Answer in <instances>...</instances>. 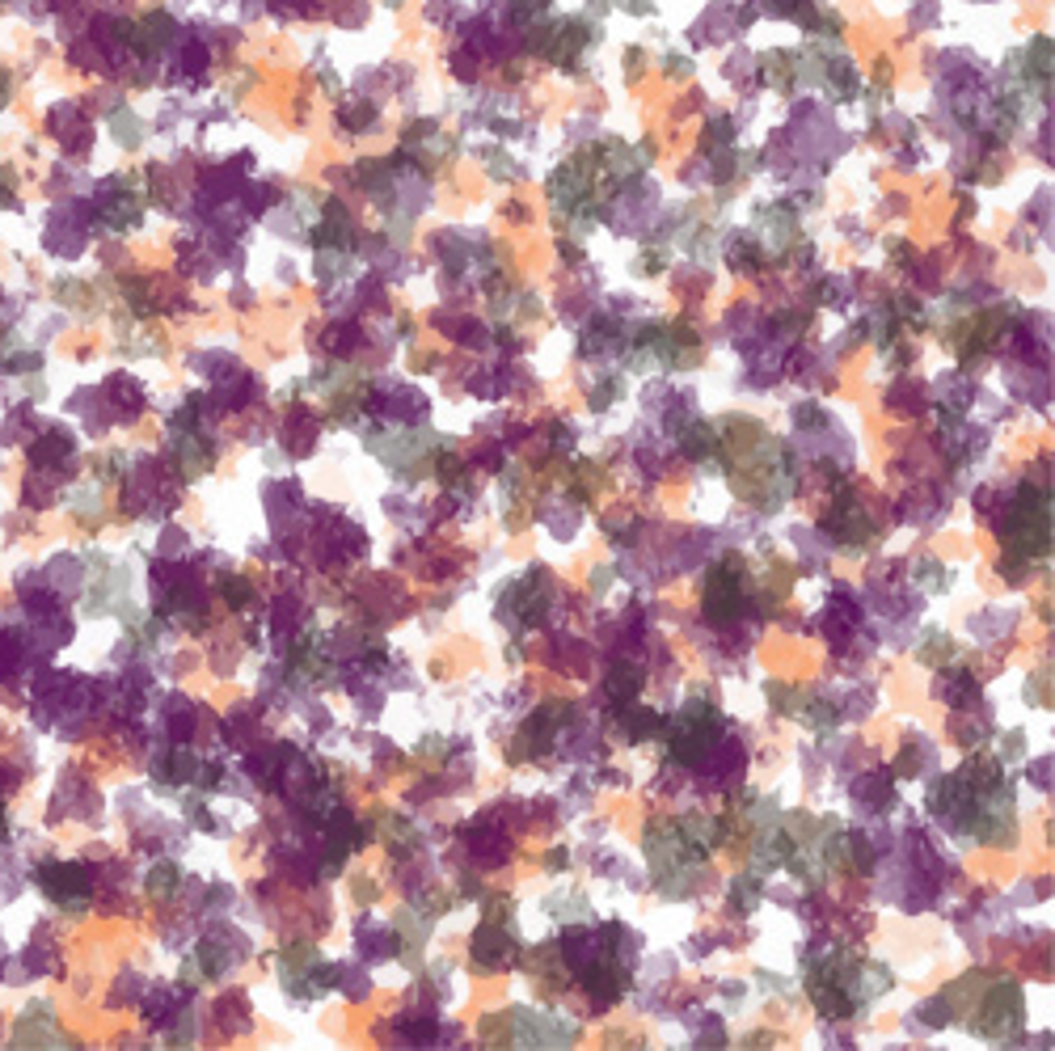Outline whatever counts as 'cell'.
<instances>
[{"label": "cell", "mask_w": 1055, "mask_h": 1051, "mask_svg": "<svg viewBox=\"0 0 1055 1051\" xmlns=\"http://www.w3.org/2000/svg\"><path fill=\"white\" fill-rule=\"evenodd\" d=\"M39 883L47 887V896H51V899L85 896V892L93 887V883H89V870H80V866H60V861L42 866V870H39Z\"/></svg>", "instance_id": "6da1fadb"}, {"label": "cell", "mask_w": 1055, "mask_h": 1051, "mask_svg": "<svg viewBox=\"0 0 1055 1051\" xmlns=\"http://www.w3.org/2000/svg\"><path fill=\"white\" fill-rule=\"evenodd\" d=\"M743 595H739V571L731 575V571H718L713 579H709V617L713 621H731L735 613H739Z\"/></svg>", "instance_id": "7a4b0ae2"}, {"label": "cell", "mask_w": 1055, "mask_h": 1051, "mask_svg": "<svg viewBox=\"0 0 1055 1051\" xmlns=\"http://www.w3.org/2000/svg\"><path fill=\"white\" fill-rule=\"evenodd\" d=\"M224 595H233L236 604H241V600H245V595H249V587L241 584V579H224Z\"/></svg>", "instance_id": "3957f363"}, {"label": "cell", "mask_w": 1055, "mask_h": 1051, "mask_svg": "<svg viewBox=\"0 0 1055 1051\" xmlns=\"http://www.w3.org/2000/svg\"><path fill=\"white\" fill-rule=\"evenodd\" d=\"M153 887H157V892H169V887H173V870H157V874H153Z\"/></svg>", "instance_id": "277c9868"}]
</instances>
